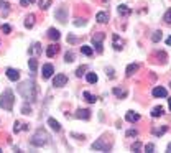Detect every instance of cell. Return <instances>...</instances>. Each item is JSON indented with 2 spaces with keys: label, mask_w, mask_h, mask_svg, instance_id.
<instances>
[{
  "label": "cell",
  "mask_w": 171,
  "mask_h": 153,
  "mask_svg": "<svg viewBox=\"0 0 171 153\" xmlns=\"http://www.w3.org/2000/svg\"><path fill=\"white\" fill-rule=\"evenodd\" d=\"M18 94L23 99H26V101H30V102H36V99H38V86L35 84V81H25V82H21V84L18 86Z\"/></svg>",
  "instance_id": "1"
},
{
  "label": "cell",
  "mask_w": 171,
  "mask_h": 153,
  "mask_svg": "<svg viewBox=\"0 0 171 153\" xmlns=\"http://www.w3.org/2000/svg\"><path fill=\"white\" fill-rule=\"evenodd\" d=\"M13 104H15V96H13V91L12 89H5L0 96V107L3 110H8L12 112L13 110Z\"/></svg>",
  "instance_id": "2"
},
{
  "label": "cell",
  "mask_w": 171,
  "mask_h": 153,
  "mask_svg": "<svg viewBox=\"0 0 171 153\" xmlns=\"http://www.w3.org/2000/svg\"><path fill=\"white\" fill-rule=\"evenodd\" d=\"M49 142V135L43 130V128H38L36 133L33 135V138H31V145L33 146H44Z\"/></svg>",
  "instance_id": "3"
},
{
  "label": "cell",
  "mask_w": 171,
  "mask_h": 153,
  "mask_svg": "<svg viewBox=\"0 0 171 153\" xmlns=\"http://www.w3.org/2000/svg\"><path fill=\"white\" fill-rule=\"evenodd\" d=\"M104 40H105V33H94L92 35V45L95 46V51L97 53L104 51V45H102Z\"/></svg>",
  "instance_id": "4"
},
{
  "label": "cell",
  "mask_w": 171,
  "mask_h": 153,
  "mask_svg": "<svg viewBox=\"0 0 171 153\" xmlns=\"http://www.w3.org/2000/svg\"><path fill=\"white\" fill-rule=\"evenodd\" d=\"M54 18L59 23H66V20H67V7L66 5H59V7L54 10Z\"/></svg>",
  "instance_id": "5"
},
{
  "label": "cell",
  "mask_w": 171,
  "mask_h": 153,
  "mask_svg": "<svg viewBox=\"0 0 171 153\" xmlns=\"http://www.w3.org/2000/svg\"><path fill=\"white\" fill-rule=\"evenodd\" d=\"M90 148L92 150H99V151H109L112 148V143H107L104 138H99L97 142H94L90 145Z\"/></svg>",
  "instance_id": "6"
},
{
  "label": "cell",
  "mask_w": 171,
  "mask_h": 153,
  "mask_svg": "<svg viewBox=\"0 0 171 153\" xmlns=\"http://www.w3.org/2000/svg\"><path fill=\"white\" fill-rule=\"evenodd\" d=\"M67 84V76L66 74H56L53 79V86L54 87H62Z\"/></svg>",
  "instance_id": "7"
},
{
  "label": "cell",
  "mask_w": 171,
  "mask_h": 153,
  "mask_svg": "<svg viewBox=\"0 0 171 153\" xmlns=\"http://www.w3.org/2000/svg\"><path fill=\"white\" fill-rule=\"evenodd\" d=\"M74 117H76V119H82V120H89L90 119V110L89 109H77Z\"/></svg>",
  "instance_id": "8"
},
{
  "label": "cell",
  "mask_w": 171,
  "mask_h": 153,
  "mask_svg": "<svg viewBox=\"0 0 171 153\" xmlns=\"http://www.w3.org/2000/svg\"><path fill=\"white\" fill-rule=\"evenodd\" d=\"M5 74H7V78L10 79V81H18L20 79V71L18 69H13V68H8L7 71H5Z\"/></svg>",
  "instance_id": "9"
},
{
  "label": "cell",
  "mask_w": 171,
  "mask_h": 153,
  "mask_svg": "<svg viewBox=\"0 0 171 153\" xmlns=\"http://www.w3.org/2000/svg\"><path fill=\"white\" fill-rule=\"evenodd\" d=\"M43 79H49L51 78V76H53V73H54V66H53V64H44V66H43Z\"/></svg>",
  "instance_id": "10"
},
{
  "label": "cell",
  "mask_w": 171,
  "mask_h": 153,
  "mask_svg": "<svg viewBox=\"0 0 171 153\" xmlns=\"http://www.w3.org/2000/svg\"><path fill=\"white\" fill-rule=\"evenodd\" d=\"M153 96H155V97H166V96H168V91L164 89V87L158 86V87H155V89H153Z\"/></svg>",
  "instance_id": "11"
},
{
  "label": "cell",
  "mask_w": 171,
  "mask_h": 153,
  "mask_svg": "<svg viewBox=\"0 0 171 153\" xmlns=\"http://www.w3.org/2000/svg\"><path fill=\"white\" fill-rule=\"evenodd\" d=\"M28 66H30L31 76H35L36 71H38V60H36V58H31V60H28Z\"/></svg>",
  "instance_id": "12"
},
{
  "label": "cell",
  "mask_w": 171,
  "mask_h": 153,
  "mask_svg": "<svg viewBox=\"0 0 171 153\" xmlns=\"http://www.w3.org/2000/svg\"><path fill=\"white\" fill-rule=\"evenodd\" d=\"M48 125H49L51 130H54V132H59V130H61L59 122H58V120H54L53 117H49V119H48Z\"/></svg>",
  "instance_id": "13"
},
{
  "label": "cell",
  "mask_w": 171,
  "mask_h": 153,
  "mask_svg": "<svg viewBox=\"0 0 171 153\" xmlns=\"http://www.w3.org/2000/svg\"><path fill=\"white\" fill-rule=\"evenodd\" d=\"M58 51H59V46L58 45H49L48 50H46V55H48V58H53V56L58 55Z\"/></svg>",
  "instance_id": "14"
},
{
  "label": "cell",
  "mask_w": 171,
  "mask_h": 153,
  "mask_svg": "<svg viewBox=\"0 0 171 153\" xmlns=\"http://www.w3.org/2000/svg\"><path fill=\"white\" fill-rule=\"evenodd\" d=\"M164 114V107H161V105H156V107L151 109V117L153 119H156V117H161Z\"/></svg>",
  "instance_id": "15"
},
{
  "label": "cell",
  "mask_w": 171,
  "mask_h": 153,
  "mask_svg": "<svg viewBox=\"0 0 171 153\" xmlns=\"http://www.w3.org/2000/svg\"><path fill=\"white\" fill-rule=\"evenodd\" d=\"M112 40H113V43H112L113 50H117V51H118V50H122V48H123V46H122V45H123V41H122L120 38H118V35H113Z\"/></svg>",
  "instance_id": "16"
},
{
  "label": "cell",
  "mask_w": 171,
  "mask_h": 153,
  "mask_svg": "<svg viewBox=\"0 0 171 153\" xmlns=\"http://www.w3.org/2000/svg\"><path fill=\"white\" fill-rule=\"evenodd\" d=\"M95 20H97V23H107L109 13H107V12H99V13L95 15Z\"/></svg>",
  "instance_id": "17"
},
{
  "label": "cell",
  "mask_w": 171,
  "mask_h": 153,
  "mask_svg": "<svg viewBox=\"0 0 171 153\" xmlns=\"http://www.w3.org/2000/svg\"><path fill=\"white\" fill-rule=\"evenodd\" d=\"M28 128H30V125H28V123L15 122V125H13V132H15V133H18L20 130H28Z\"/></svg>",
  "instance_id": "18"
},
{
  "label": "cell",
  "mask_w": 171,
  "mask_h": 153,
  "mask_svg": "<svg viewBox=\"0 0 171 153\" xmlns=\"http://www.w3.org/2000/svg\"><path fill=\"white\" fill-rule=\"evenodd\" d=\"M117 12H118V15L127 17V15H130V13H132V8H130V7H127V5H120V7L117 8Z\"/></svg>",
  "instance_id": "19"
},
{
  "label": "cell",
  "mask_w": 171,
  "mask_h": 153,
  "mask_svg": "<svg viewBox=\"0 0 171 153\" xmlns=\"http://www.w3.org/2000/svg\"><path fill=\"white\" fill-rule=\"evenodd\" d=\"M59 36H61V35H59V31L56 30V28H49V30H48V38H49V40L58 41V40H59Z\"/></svg>",
  "instance_id": "20"
},
{
  "label": "cell",
  "mask_w": 171,
  "mask_h": 153,
  "mask_svg": "<svg viewBox=\"0 0 171 153\" xmlns=\"http://www.w3.org/2000/svg\"><path fill=\"white\" fill-rule=\"evenodd\" d=\"M168 130V127L166 125H163V127H153V135H155V137H161V135L164 133V132H166Z\"/></svg>",
  "instance_id": "21"
},
{
  "label": "cell",
  "mask_w": 171,
  "mask_h": 153,
  "mask_svg": "<svg viewBox=\"0 0 171 153\" xmlns=\"http://www.w3.org/2000/svg\"><path fill=\"white\" fill-rule=\"evenodd\" d=\"M125 119H127L128 122H138L140 120V115L136 114V112H127V115H125Z\"/></svg>",
  "instance_id": "22"
},
{
  "label": "cell",
  "mask_w": 171,
  "mask_h": 153,
  "mask_svg": "<svg viewBox=\"0 0 171 153\" xmlns=\"http://www.w3.org/2000/svg\"><path fill=\"white\" fill-rule=\"evenodd\" d=\"M138 71V64H128L127 66V71H125V74H127V78H130L133 73Z\"/></svg>",
  "instance_id": "23"
},
{
  "label": "cell",
  "mask_w": 171,
  "mask_h": 153,
  "mask_svg": "<svg viewBox=\"0 0 171 153\" xmlns=\"http://www.w3.org/2000/svg\"><path fill=\"white\" fill-rule=\"evenodd\" d=\"M8 12H10V5H8L7 2H2V0H0V13L5 17Z\"/></svg>",
  "instance_id": "24"
},
{
  "label": "cell",
  "mask_w": 171,
  "mask_h": 153,
  "mask_svg": "<svg viewBox=\"0 0 171 153\" xmlns=\"http://www.w3.org/2000/svg\"><path fill=\"white\" fill-rule=\"evenodd\" d=\"M82 96H84V99H86V101H87L89 104H94L95 101H97V97H95V96H92V94H90L89 91H84V94H82Z\"/></svg>",
  "instance_id": "25"
},
{
  "label": "cell",
  "mask_w": 171,
  "mask_h": 153,
  "mask_svg": "<svg viewBox=\"0 0 171 153\" xmlns=\"http://www.w3.org/2000/svg\"><path fill=\"white\" fill-rule=\"evenodd\" d=\"M33 25H35V15L30 13L26 17V20H25V26L26 28H33Z\"/></svg>",
  "instance_id": "26"
},
{
  "label": "cell",
  "mask_w": 171,
  "mask_h": 153,
  "mask_svg": "<svg viewBox=\"0 0 171 153\" xmlns=\"http://www.w3.org/2000/svg\"><path fill=\"white\" fill-rule=\"evenodd\" d=\"M81 53H82V55H86V56H92L94 50L90 48V46H87V45H82L81 46Z\"/></svg>",
  "instance_id": "27"
},
{
  "label": "cell",
  "mask_w": 171,
  "mask_h": 153,
  "mask_svg": "<svg viewBox=\"0 0 171 153\" xmlns=\"http://www.w3.org/2000/svg\"><path fill=\"white\" fill-rule=\"evenodd\" d=\"M86 79H87L89 84H95V82H97V74H95V73H87Z\"/></svg>",
  "instance_id": "28"
},
{
  "label": "cell",
  "mask_w": 171,
  "mask_h": 153,
  "mask_svg": "<svg viewBox=\"0 0 171 153\" xmlns=\"http://www.w3.org/2000/svg\"><path fill=\"white\" fill-rule=\"evenodd\" d=\"M161 38H163L161 30H158V31H155V33L151 35V41H153V43H158V41H161Z\"/></svg>",
  "instance_id": "29"
},
{
  "label": "cell",
  "mask_w": 171,
  "mask_h": 153,
  "mask_svg": "<svg viewBox=\"0 0 171 153\" xmlns=\"http://www.w3.org/2000/svg\"><path fill=\"white\" fill-rule=\"evenodd\" d=\"M39 46H41L39 43H35V45H33L30 50H28V53H30V55H33V53H36V55H39V53H41V48H39Z\"/></svg>",
  "instance_id": "30"
},
{
  "label": "cell",
  "mask_w": 171,
  "mask_h": 153,
  "mask_svg": "<svg viewBox=\"0 0 171 153\" xmlns=\"http://www.w3.org/2000/svg\"><path fill=\"white\" fill-rule=\"evenodd\" d=\"M113 94H115L117 97H125V96H127V91H125V89H118V87H113Z\"/></svg>",
  "instance_id": "31"
},
{
  "label": "cell",
  "mask_w": 171,
  "mask_h": 153,
  "mask_svg": "<svg viewBox=\"0 0 171 153\" xmlns=\"http://www.w3.org/2000/svg\"><path fill=\"white\" fill-rule=\"evenodd\" d=\"M21 114L30 115V114H31V105H28V104H23V105H21Z\"/></svg>",
  "instance_id": "32"
},
{
  "label": "cell",
  "mask_w": 171,
  "mask_h": 153,
  "mask_svg": "<svg viewBox=\"0 0 171 153\" xmlns=\"http://www.w3.org/2000/svg\"><path fill=\"white\" fill-rule=\"evenodd\" d=\"M64 61L66 63H72L74 61V53L72 51H67L66 55H64Z\"/></svg>",
  "instance_id": "33"
},
{
  "label": "cell",
  "mask_w": 171,
  "mask_h": 153,
  "mask_svg": "<svg viewBox=\"0 0 171 153\" xmlns=\"http://www.w3.org/2000/svg\"><path fill=\"white\" fill-rule=\"evenodd\" d=\"M86 69H87V66H79V68L76 69V76H77V78H81V76L84 74Z\"/></svg>",
  "instance_id": "34"
},
{
  "label": "cell",
  "mask_w": 171,
  "mask_h": 153,
  "mask_svg": "<svg viewBox=\"0 0 171 153\" xmlns=\"http://www.w3.org/2000/svg\"><path fill=\"white\" fill-rule=\"evenodd\" d=\"M163 20H164V23H171V8H169V10H166V13H164Z\"/></svg>",
  "instance_id": "35"
},
{
  "label": "cell",
  "mask_w": 171,
  "mask_h": 153,
  "mask_svg": "<svg viewBox=\"0 0 171 153\" xmlns=\"http://www.w3.org/2000/svg\"><path fill=\"white\" fill-rule=\"evenodd\" d=\"M145 151L146 153H153V151H155V145H153V143H146L145 145Z\"/></svg>",
  "instance_id": "36"
},
{
  "label": "cell",
  "mask_w": 171,
  "mask_h": 153,
  "mask_svg": "<svg viewBox=\"0 0 171 153\" xmlns=\"http://www.w3.org/2000/svg\"><path fill=\"white\" fill-rule=\"evenodd\" d=\"M138 135V132L135 130V128H130V130H127V137L128 138H132V137H136Z\"/></svg>",
  "instance_id": "37"
},
{
  "label": "cell",
  "mask_w": 171,
  "mask_h": 153,
  "mask_svg": "<svg viewBox=\"0 0 171 153\" xmlns=\"http://www.w3.org/2000/svg\"><path fill=\"white\" fill-rule=\"evenodd\" d=\"M67 41H69L71 45H76V43H79V40H77L76 36H72V35H67Z\"/></svg>",
  "instance_id": "38"
},
{
  "label": "cell",
  "mask_w": 171,
  "mask_h": 153,
  "mask_svg": "<svg viewBox=\"0 0 171 153\" xmlns=\"http://www.w3.org/2000/svg\"><path fill=\"white\" fill-rule=\"evenodd\" d=\"M140 150H141V143L140 142H135L132 145V151H140Z\"/></svg>",
  "instance_id": "39"
},
{
  "label": "cell",
  "mask_w": 171,
  "mask_h": 153,
  "mask_svg": "<svg viewBox=\"0 0 171 153\" xmlns=\"http://www.w3.org/2000/svg\"><path fill=\"white\" fill-rule=\"evenodd\" d=\"M2 31H3L5 35L12 33V26H10V25H2Z\"/></svg>",
  "instance_id": "40"
},
{
  "label": "cell",
  "mask_w": 171,
  "mask_h": 153,
  "mask_svg": "<svg viewBox=\"0 0 171 153\" xmlns=\"http://www.w3.org/2000/svg\"><path fill=\"white\" fill-rule=\"evenodd\" d=\"M35 0H20V5L21 7H28V5H31Z\"/></svg>",
  "instance_id": "41"
},
{
  "label": "cell",
  "mask_w": 171,
  "mask_h": 153,
  "mask_svg": "<svg viewBox=\"0 0 171 153\" xmlns=\"http://www.w3.org/2000/svg\"><path fill=\"white\" fill-rule=\"evenodd\" d=\"M86 23H87V22H86V20H81V18L74 20V25H76V26H84Z\"/></svg>",
  "instance_id": "42"
},
{
  "label": "cell",
  "mask_w": 171,
  "mask_h": 153,
  "mask_svg": "<svg viewBox=\"0 0 171 153\" xmlns=\"http://www.w3.org/2000/svg\"><path fill=\"white\" fill-rule=\"evenodd\" d=\"M71 137H74V138H76V140H81V142H82V140H84V135H79V133H71Z\"/></svg>",
  "instance_id": "43"
},
{
  "label": "cell",
  "mask_w": 171,
  "mask_h": 153,
  "mask_svg": "<svg viewBox=\"0 0 171 153\" xmlns=\"http://www.w3.org/2000/svg\"><path fill=\"white\" fill-rule=\"evenodd\" d=\"M107 73H109V78H110V79L115 78V74H113V69H112V68H107Z\"/></svg>",
  "instance_id": "44"
},
{
  "label": "cell",
  "mask_w": 171,
  "mask_h": 153,
  "mask_svg": "<svg viewBox=\"0 0 171 153\" xmlns=\"http://www.w3.org/2000/svg\"><path fill=\"white\" fill-rule=\"evenodd\" d=\"M166 45H168V46H171V36H169V38H166Z\"/></svg>",
  "instance_id": "45"
},
{
  "label": "cell",
  "mask_w": 171,
  "mask_h": 153,
  "mask_svg": "<svg viewBox=\"0 0 171 153\" xmlns=\"http://www.w3.org/2000/svg\"><path fill=\"white\" fill-rule=\"evenodd\" d=\"M168 105H169V110H171V97L168 99Z\"/></svg>",
  "instance_id": "46"
},
{
  "label": "cell",
  "mask_w": 171,
  "mask_h": 153,
  "mask_svg": "<svg viewBox=\"0 0 171 153\" xmlns=\"http://www.w3.org/2000/svg\"><path fill=\"white\" fill-rule=\"evenodd\" d=\"M168 151H169V153H171V143H169V145H168Z\"/></svg>",
  "instance_id": "47"
},
{
  "label": "cell",
  "mask_w": 171,
  "mask_h": 153,
  "mask_svg": "<svg viewBox=\"0 0 171 153\" xmlns=\"http://www.w3.org/2000/svg\"><path fill=\"white\" fill-rule=\"evenodd\" d=\"M104 2H109V0H104Z\"/></svg>",
  "instance_id": "48"
}]
</instances>
